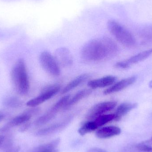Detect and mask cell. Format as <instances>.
I'll return each instance as SVG.
<instances>
[{"instance_id":"6da1fadb","label":"cell","mask_w":152,"mask_h":152,"mask_svg":"<svg viewBox=\"0 0 152 152\" xmlns=\"http://www.w3.org/2000/svg\"><path fill=\"white\" fill-rule=\"evenodd\" d=\"M118 47L111 38L104 37L91 40L82 48V58L89 62L106 60L118 54Z\"/></svg>"},{"instance_id":"7a4b0ae2","label":"cell","mask_w":152,"mask_h":152,"mask_svg":"<svg viewBox=\"0 0 152 152\" xmlns=\"http://www.w3.org/2000/svg\"><path fill=\"white\" fill-rule=\"evenodd\" d=\"M11 79L14 89L18 94H27L30 84L26 63L23 59H19L13 66L11 72Z\"/></svg>"},{"instance_id":"3957f363","label":"cell","mask_w":152,"mask_h":152,"mask_svg":"<svg viewBox=\"0 0 152 152\" xmlns=\"http://www.w3.org/2000/svg\"><path fill=\"white\" fill-rule=\"evenodd\" d=\"M107 27L110 33L122 45L132 47L136 44L135 38L133 34L118 21L113 20H109Z\"/></svg>"},{"instance_id":"277c9868","label":"cell","mask_w":152,"mask_h":152,"mask_svg":"<svg viewBox=\"0 0 152 152\" xmlns=\"http://www.w3.org/2000/svg\"><path fill=\"white\" fill-rule=\"evenodd\" d=\"M70 99V95L65 96L61 98L55 104H53L50 109L48 110L47 112L45 113L44 115L38 118L35 121L34 125L37 126H43L50 122L53 119L57 113L64 108V106L67 102Z\"/></svg>"},{"instance_id":"5b68a950","label":"cell","mask_w":152,"mask_h":152,"mask_svg":"<svg viewBox=\"0 0 152 152\" xmlns=\"http://www.w3.org/2000/svg\"><path fill=\"white\" fill-rule=\"evenodd\" d=\"M39 61L42 67L51 75L58 77L60 75L59 66L55 58L50 53L47 51L42 52L39 57Z\"/></svg>"},{"instance_id":"8992f818","label":"cell","mask_w":152,"mask_h":152,"mask_svg":"<svg viewBox=\"0 0 152 152\" xmlns=\"http://www.w3.org/2000/svg\"><path fill=\"white\" fill-rule=\"evenodd\" d=\"M61 88L58 85L48 86L39 96L28 101L26 105L29 107H37L56 95L60 91Z\"/></svg>"},{"instance_id":"52a82bcc","label":"cell","mask_w":152,"mask_h":152,"mask_svg":"<svg viewBox=\"0 0 152 152\" xmlns=\"http://www.w3.org/2000/svg\"><path fill=\"white\" fill-rule=\"evenodd\" d=\"M117 105L115 101L102 102L94 105L90 109L86 115V118L93 120L101 115L112 110Z\"/></svg>"},{"instance_id":"ba28073f","label":"cell","mask_w":152,"mask_h":152,"mask_svg":"<svg viewBox=\"0 0 152 152\" xmlns=\"http://www.w3.org/2000/svg\"><path fill=\"white\" fill-rule=\"evenodd\" d=\"M72 118V116H69L61 121L56 122L47 127L39 129L35 133V135L39 137L46 136L61 131L67 126L71 121Z\"/></svg>"},{"instance_id":"9c48e42d","label":"cell","mask_w":152,"mask_h":152,"mask_svg":"<svg viewBox=\"0 0 152 152\" xmlns=\"http://www.w3.org/2000/svg\"><path fill=\"white\" fill-rule=\"evenodd\" d=\"M152 53V49L144 51L129 58V59L118 62L115 64V67L119 69L128 68L133 64L144 60L148 58Z\"/></svg>"},{"instance_id":"30bf717a","label":"cell","mask_w":152,"mask_h":152,"mask_svg":"<svg viewBox=\"0 0 152 152\" xmlns=\"http://www.w3.org/2000/svg\"><path fill=\"white\" fill-rule=\"evenodd\" d=\"M55 59L58 64L64 67H68L73 64V58L68 49L66 48L58 49L55 53Z\"/></svg>"},{"instance_id":"8fae6325","label":"cell","mask_w":152,"mask_h":152,"mask_svg":"<svg viewBox=\"0 0 152 152\" xmlns=\"http://www.w3.org/2000/svg\"><path fill=\"white\" fill-rule=\"evenodd\" d=\"M136 77H131L124 79L115 83L110 87L107 88L104 91V95L110 94L116 92H119L133 84L136 80Z\"/></svg>"},{"instance_id":"7c38bea8","label":"cell","mask_w":152,"mask_h":152,"mask_svg":"<svg viewBox=\"0 0 152 152\" xmlns=\"http://www.w3.org/2000/svg\"><path fill=\"white\" fill-rule=\"evenodd\" d=\"M31 117L32 116L26 112L21 115H18L13 118L10 122L2 127L0 129V131L2 132H6L13 127L21 126L26 122H28Z\"/></svg>"},{"instance_id":"4fadbf2b","label":"cell","mask_w":152,"mask_h":152,"mask_svg":"<svg viewBox=\"0 0 152 152\" xmlns=\"http://www.w3.org/2000/svg\"><path fill=\"white\" fill-rule=\"evenodd\" d=\"M116 78L114 76H106L90 80L88 83V86L92 89L102 88L112 85L116 81Z\"/></svg>"},{"instance_id":"5bb4252c","label":"cell","mask_w":152,"mask_h":152,"mask_svg":"<svg viewBox=\"0 0 152 152\" xmlns=\"http://www.w3.org/2000/svg\"><path fill=\"white\" fill-rule=\"evenodd\" d=\"M121 133L120 128L115 126L104 127L98 129L96 133V135L100 139H106L118 135Z\"/></svg>"},{"instance_id":"9a60e30c","label":"cell","mask_w":152,"mask_h":152,"mask_svg":"<svg viewBox=\"0 0 152 152\" xmlns=\"http://www.w3.org/2000/svg\"><path fill=\"white\" fill-rule=\"evenodd\" d=\"M92 90L90 89H84L78 92L75 94L68 101L66 105L64 106L63 110H67L74 106V105L78 102L80 100L87 97L91 94Z\"/></svg>"},{"instance_id":"2e32d148","label":"cell","mask_w":152,"mask_h":152,"mask_svg":"<svg viewBox=\"0 0 152 152\" xmlns=\"http://www.w3.org/2000/svg\"><path fill=\"white\" fill-rule=\"evenodd\" d=\"M137 104L136 103H125L121 104L118 106L115 111V113H113L115 116L114 121H119L121 119L122 117L126 115L129 112L137 107Z\"/></svg>"},{"instance_id":"e0dca14e","label":"cell","mask_w":152,"mask_h":152,"mask_svg":"<svg viewBox=\"0 0 152 152\" xmlns=\"http://www.w3.org/2000/svg\"><path fill=\"white\" fill-rule=\"evenodd\" d=\"M88 74H84L78 76L75 78L68 83L62 90H61V94H66L69 91L76 88L80 84L86 81L89 78Z\"/></svg>"},{"instance_id":"ac0fdd59","label":"cell","mask_w":152,"mask_h":152,"mask_svg":"<svg viewBox=\"0 0 152 152\" xmlns=\"http://www.w3.org/2000/svg\"><path fill=\"white\" fill-rule=\"evenodd\" d=\"M98 129L94 120L87 121L83 124L79 129L78 133L81 135L84 136L91 133Z\"/></svg>"},{"instance_id":"d6986e66","label":"cell","mask_w":152,"mask_h":152,"mask_svg":"<svg viewBox=\"0 0 152 152\" xmlns=\"http://www.w3.org/2000/svg\"><path fill=\"white\" fill-rule=\"evenodd\" d=\"M114 118L115 116L114 114H104L97 117L93 120L94 121L97 128H99L100 127L102 126L107 123L114 121Z\"/></svg>"},{"instance_id":"ffe728a7","label":"cell","mask_w":152,"mask_h":152,"mask_svg":"<svg viewBox=\"0 0 152 152\" xmlns=\"http://www.w3.org/2000/svg\"><path fill=\"white\" fill-rule=\"evenodd\" d=\"M61 140L58 138L49 143H46L37 147L35 151H52L57 149L60 143Z\"/></svg>"},{"instance_id":"44dd1931","label":"cell","mask_w":152,"mask_h":152,"mask_svg":"<svg viewBox=\"0 0 152 152\" xmlns=\"http://www.w3.org/2000/svg\"><path fill=\"white\" fill-rule=\"evenodd\" d=\"M4 105L11 108H18L22 105V102L16 96H10L4 100Z\"/></svg>"},{"instance_id":"7402d4cb","label":"cell","mask_w":152,"mask_h":152,"mask_svg":"<svg viewBox=\"0 0 152 152\" xmlns=\"http://www.w3.org/2000/svg\"><path fill=\"white\" fill-rule=\"evenodd\" d=\"M30 126V123H28V122H26V123L22 125V126L20 128V132H25L29 129Z\"/></svg>"},{"instance_id":"603a6c76","label":"cell","mask_w":152,"mask_h":152,"mask_svg":"<svg viewBox=\"0 0 152 152\" xmlns=\"http://www.w3.org/2000/svg\"><path fill=\"white\" fill-rule=\"evenodd\" d=\"M87 152H107L103 149H100L99 148H92L89 149Z\"/></svg>"},{"instance_id":"cb8c5ba5","label":"cell","mask_w":152,"mask_h":152,"mask_svg":"<svg viewBox=\"0 0 152 152\" xmlns=\"http://www.w3.org/2000/svg\"><path fill=\"white\" fill-rule=\"evenodd\" d=\"M20 148L19 146H16L9 149L4 152H19L20 151Z\"/></svg>"},{"instance_id":"d4e9b609","label":"cell","mask_w":152,"mask_h":152,"mask_svg":"<svg viewBox=\"0 0 152 152\" xmlns=\"http://www.w3.org/2000/svg\"><path fill=\"white\" fill-rule=\"evenodd\" d=\"M33 152H59V151L57 149H55L52 151H35Z\"/></svg>"},{"instance_id":"484cf974","label":"cell","mask_w":152,"mask_h":152,"mask_svg":"<svg viewBox=\"0 0 152 152\" xmlns=\"http://www.w3.org/2000/svg\"><path fill=\"white\" fill-rule=\"evenodd\" d=\"M143 143L145 144L148 145H152V137L151 138L150 140H148V141H145V142H142Z\"/></svg>"},{"instance_id":"4316f807","label":"cell","mask_w":152,"mask_h":152,"mask_svg":"<svg viewBox=\"0 0 152 152\" xmlns=\"http://www.w3.org/2000/svg\"><path fill=\"white\" fill-rule=\"evenodd\" d=\"M4 140V137L3 135H0V146L2 144Z\"/></svg>"},{"instance_id":"83f0119b","label":"cell","mask_w":152,"mask_h":152,"mask_svg":"<svg viewBox=\"0 0 152 152\" xmlns=\"http://www.w3.org/2000/svg\"><path fill=\"white\" fill-rule=\"evenodd\" d=\"M4 115L2 113H0V122L4 119Z\"/></svg>"},{"instance_id":"f1b7e54d","label":"cell","mask_w":152,"mask_h":152,"mask_svg":"<svg viewBox=\"0 0 152 152\" xmlns=\"http://www.w3.org/2000/svg\"><path fill=\"white\" fill-rule=\"evenodd\" d=\"M149 86L152 88V80L151 81H150V83H149Z\"/></svg>"}]
</instances>
